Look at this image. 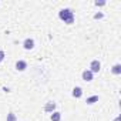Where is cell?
<instances>
[{
  "instance_id": "cell-1",
  "label": "cell",
  "mask_w": 121,
  "mask_h": 121,
  "mask_svg": "<svg viewBox=\"0 0 121 121\" xmlns=\"http://www.w3.org/2000/svg\"><path fill=\"white\" fill-rule=\"evenodd\" d=\"M58 17L66 24H73L74 23V12L71 9H61L58 12Z\"/></svg>"
},
{
  "instance_id": "cell-2",
  "label": "cell",
  "mask_w": 121,
  "mask_h": 121,
  "mask_svg": "<svg viewBox=\"0 0 121 121\" xmlns=\"http://www.w3.org/2000/svg\"><path fill=\"white\" fill-rule=\"evenodd\" d=\"M101 70V63L98 61V60H93V61L90 63V71L94 74V73H98Z\"/></svg>"
},
{
  "instance_id": "cell-3",
  "label": "cell",
  "mask_w": 121,
  "mask_h": 121,
  "mask_svg": "<svg viewBox=\"0 0 121 121\" xmlns=\"http://www.w3.org/2000/svg\"><path fill=\"white\" fill-rule=\"evenodd\" d=\"M81 77H83V80H84L86 83H90V81H93L94 74H93L90 70H84V71H83V74H81Z\"/></svg>"
},
{
  "instance_id": "cell-4",
  "label": "cell",
  "mask_w": 121,
  "mask_h": 121,
  "mask_svg": "<svg viewBox=\"0 0 121 121\" xmlns=\"http://www.w3.org/2000/svg\"><path fill=\"white\" fill-rule=\"evenodd\" d=\"M23 47H24V50H31V48H34V40H33V39H26V40L23 41Z\"/></svg>"
},
{
  "instance_id": "cell-5",
  "label": "cell",
  "mask_w": 121,
  "mask_h": 121,
  "mask_svg": "<svg viewBox=\"0 0 121 121\" xmlns=\"http://www.w3.org/2000/svg\"><path fill=\"white\" fill-rule=\"evenodd\" d=\"M44 111H46V112H54V111H56V103H54V101H48V103H46V105H44Z\"/></svg>"
},
{
  "instance_id": "cell-6",
  "label": "cell",
  "mask_w": 121,
  "mask_h": 121,
  "mask_svg": "<svg viewBox=\"0 0 121 121\" xmlns=\"http://www.w3.org/2000/svg\"><path fill=\"white\" fill-rule=\"evenodd\" d=\"M27 69V63L24 61V60H19V61L16 63V70L17 71H24Z\"/></svg>"
},
{
  "instance_id": "cell-7",
  "label": "cell",
  "mask_w": 121,
  "mask_h": 121,
  "mask_svg": "<svg viewBox=\"0 0 121 121\" xmlns=\"http://www.w3.org/2000/svg\"><path fill=\"white\" fill-rule=\"evenodd\" d=\"M83 95V88L81 87H74L73 88V97L74 98H81Z\"/></svg>"
},
{
  "instance_id": "cell-8",
  "label": "cell",
  "mask_w": 121,
  "mask_h": 121,
  "mask_svg": "<svg viewBox=\"0 0 121 121\" xmlns=\"http://www.w3.org/2000/svg\"><path fill=\"white\" fill-rule=\"evenodd\" d=\"M51 121H60L61 120V112H58V111H54L51 112V117H50Z\"/></svg>"
},
{
  "instance_id": "cell-9",
  "label": "cell",
  "mask_w": 121,
  "mask_h": 121,
  "mask_svg": "<svg viewBox=\"0 0 121 121\" xmlns=\"http://www.w3.org/2000/svg\"><path fill=\"white\" fill-rule=\"evenodd\" d=\"M111 73H112V74H115V76L121 74V64H115V66H112Z\"/></svg>"
},
{
  "instance_id": "cell-10",
  "label": "cell",
  "mask_w": 121,
  "mask_h": 121,
  "mask_svg": "<svg viewBox=\"0 0 121 121\" xmlns=\"http://www.w3.org/2000/svg\"><path fill=\"white\" fill-rule=\"evenodd\" d=\"M98 101V95H91V97H88L87 100H86V103L88 104V105H91V104H94V103H97Z\"/></svg>"
},
{
  "instance_id": "cell-11",
  "label": "cell",
  "mask_w": 121,
  "mask_h": 121,
  "mask_svg": "<svg viewBox=\"0 0 121 121\" xmlns=\"http://www.w3.org/2000/svg\"><path fill=\"white\" fill-rule=\"evenodd\" d=\"M6 121H17V117H16V114H14V112H9V114H7V118H6Z\"/></svg>"
},
{
  "instance_id": "cell-12",
  "label": "cell",
  "mask_w": 121,
  "mask_h": 121,
  "mask_svg": "<svg viewBox=\"0 0 121 121\" xmlns=\"http://www.w3.org/2000/svg\"><path fill=\"white\" fill-rule=\"evenodd\" d=\"M103 17H104V14H103V13H95V14H94V19H95V20L103 19Z\"/></svg>"
},
{
  "instance_id": "cell-13",
  "label": "cell",
  "mask_w": 121,
  "mask_h": 121,
  "mask_svg": "<svg viewBox=\"0 0 121 121\" xmlns=\"http://www.w3.org/2000/svg\"><path fill=\"white\" fill-rule=\"evenodd\" d=\"M4 57H6V54H4V51H3V50H0V63H2V61H3V60H4Z\"/></svg>"
},
{
  "instance_id": "cell-14",
  "label": "cell",
  "mask_w": 121,
  "mask_h": 121,
  "mask_svg": "<svg viewBox=\"0 0 121 121\" xmlns=\"http://www.w3.org/2000/svg\"><path fill=\"white\" fill-rule=\"evenodd\" d=\"M94 4H95V6L98 7V6H104V4H105V2H95Z\"/></svg>"
},
{
  "instance_id": "cell-15",
  "label": "cell",
  "mask_w": 121,
  "mask_h": 121,
  "mask_svg": "<svg viewBox=\"0 0 121 121\" xmlns=\"http://www.w3.org/2000/svg\"><path fill=\"white\" fill-rule=\"evenodd\" d=\"M114 121H120V117H117V118H115V120H114Z\"/></svg>"
}]
</instances>
